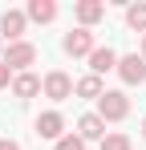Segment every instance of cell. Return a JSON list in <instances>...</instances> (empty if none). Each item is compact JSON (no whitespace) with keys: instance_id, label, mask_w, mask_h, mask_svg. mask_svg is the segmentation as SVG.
Wrapping results in <instances>:
<instances>
[{"instance_id":"1","label":"cell","mask_w":146,"mask_h":150,"mask_svg":"<svg viewBox=\"0 0 146 150\" xmlns=\"http://www.w3.org/2000/svg\"><path fill=\"white\" fill-rule=\"evenodd\" d=\"M130 114V98L122 93V89H106L101 98H97V118L101 122H122Z\"/></svg>"},{"instance_id":"2","label":"cell","mask_w":146,"mask_h":150,"mask_svg":"<svg viewBox=\"0 0 146 150\" xmlns=\"http://www.w3.org/2000/svg\"><path fill=\"white\" fill-rule=\"evenodd\" d=\"M118 77L126 85H142L146 81V61L138 53H130V57H118Z\"/></svg>"},{"instance_id":"3","label":"cell","mask_w":146,"mask_h":150,"mask_svg":"<svg viewBox=\"0 0 146 150\" xmlns=\"http://www.w3.org/2000/svg\"><path fill=\"white\" fill-rule=\"evenodd\" d=\"M45 85V98H53V101H65L73 93V81H69V73H61V69H53V73L41 81Z\"/></svg>"},{"instance_id":"4","label":"cell","mask_w":146,"mask_h":150,"mask_svg":"<svg viewBox=\"0 0 146 150\" xmlns=\"http://www.w3.org/2000/svg\"><path fill=\"white\" fill-rule=\"evenodd\" d=\"M65 53L69 57H89L94 53V33L89 28H73L69 37H65Z\"/></svg>"},{"instance_id":"5","label":"cell","mask_w":146,"mask_h":150,"mask_svg":"<svg viewBox=\"0 0 146 150\" xmlns=\"http://www.w3.org/2000/svg\"><path fill=\"white\" fill-rule=\"evenodd\" d=\"M37 61V49L28 45V41H16V45H8V53H4V65L8 69H24V65H33Z\"/></svg>"},{"instance_id":"6","label":"cell","mask_w":146,"mask_h":150,"mask_svg":"<svg viewBox=\"0 0 146 150\" xmlns=\"http://www.w3.org/2000/svg\"><path fill=\"white\" fill-rule=\"evenodd\" d=\"M24 21H28L24 12H16V8H8V12L0 16V37H8V41L16 45V41H21V33H24Z\"/></svg>"},{"instance_id":"7","label":"cell","mask_w":146,"mask_h":150,"mask_svg":"<svg viewBox=\"0 0 146 150\" xmlns=\"http://www.w3.org/2000/svg\"><path fill=\"white\" fill-rule=\"evenodd\" d=\"M61 130H65V118H61L57 110H49V114L37 118V134H41V138H53V142H57V138H61Z\"/></svg>"},{"instance_id":"8","label":"cell","mask_w":146,"mask_h":150,"mask_svg":"<svg viewBox=\"0 0 146 150\" xmlns=\"http://www.w3.org/2000/svg\"><path fill=\"white\" fill-rule=\"evenodd\" d=\"M77 138H81V142H94V138H106V122H101L97 114H85V118L77 122Z\"/></svg>"},{"instance_id":"9","label":"cell","mask_w":146,"mask_h":150,"mask_svg":"<svg viewBox=\"0 0 146 150\" xmlns=\"http://www.w3.org/2000/svg\"><path fill=\"white\" fill-rule=\"evenodd\" d=\"M89 69H94V77L118 69V53H114V49H94V53H89Z\"/></svg>"},{"instance_id":"10","label":"cell","mask_w":146,"mask_h":150,"mask_svg":"<svg viewBox=\"0 0 146 150\" xmlns=\"http://www.w3.org/2000/svg\"><path fill=\"white\" fill-rule=\"evenodd\" d=\"M101 16H106V4H101V0H81V4H77V21H81V28L97 25Z\"/></svg>"},{"instance_id":"11","label":"cell","mask_w":146,"mask_h":150,"mask_svg":"<svg viewBox=\"0 0 146 150\" xmlns=\"http://www.w3.org/2000/svg\"><path fill=\"white\" fill-rule=\"evenodd\" d=\"M12 93L21 101H28L33 93H41V77H33V73H16L12 77Z\"/></svg>"},{"instance_id":"12","label":"cell","mask_w":146,"mask_h":150,"mask_svg":"<svg viewBox=\"0 0 146 150\" xmlns=\"http://www.w3.org/2000/svg\"><path fill=\"white\" fill-rule=\"evenodd\" d=\"M28 21H37V25H49L53 16H57V4L53 0H28V12H24Z\"/></svg>"},{"instance_id":"13","label":"cell","mask_w":146,"mask_h":150,"mask_svg":"<svg viewBox=\"0 0 146 150\" xmlns=\"http://www.w3.org/2000/svg\"><path fill=\"white\" fill-rule=\"evenodd\" d=\"M73 89H77V98H94V101L106 93V89H101V77H94V73H89V77H81Z\"/></svg>"},{"instance_id":"14","label":"cell","mask_w":146,"mask_h":150,"mask_svg":"<svg viewBox=\"0 0 146 150\" xmlns=\"http://www.w3.org/2000/svg\"><path fill=\"white\" fill-rule=\"evenodd\" d=\"M126 25H130V28H138V33H146V4H142V0L126 8Z\"/></svg>"},{"instance_id":"15","label":"cell","mask_w":146,"mask_h":150,"mask_svg":"<svg viewBox=\"0 0 146 150\" xmlns=\"http://www.w3.org/2000/svg\"><path fill=\"white\" fill-rule=\"evenodd\" d=\"M101 150H130V138L126 134H106L101 138Z\"/></svg>"},{"instance_id":"16","label":"cell","mask_w":146,"mask_h":150,"mask_svg":"<svg viewBox=\"0 0 146 150\" xmlns=\"http://www.w3.org/2000/svg\"><path fill=\"white\" fill-rule=\"evenodd\" d=\"M57 150H85V142H81L77 134H61V138H57Z\"/></svg>"},{"instance_id":"17","label":"cell","mask_w":146,"mask_h":150,"mask_svg":"<svg viewBox=\"0 0 146 150\" xmlns=\"http://www.w3.org/2000/svg\"><path fill=\"white\" fill-rule=\"evenodd\" d=\"M4 85H12V69H8V65L0 61V89H4Z\"/></svg>"},{"instance_id":"18","label":"cell","mask_w":146,"mask_h":150,"mask_svg":"<svg viewBox=\"0 0 146 150\" xmlns=\"http://www.w3.org/2000/svg\"><path fill=\"white\" fill-rule=\"evenodd\" d=\"M0 150H21V146H16L12 138H0Z\"/></svg>"},{"instance_id":"19","label":"cell","mask_w":146,"mask_h":150,"mask_svg":"<svg viewBox=\"0 0 146 150\" xmlns=\"http://www.w3.org/2000/svg\"><path fill=\"white\" fill-rule=\"evenodd\" d=\"M142 61H146V37H142Z\"/></svg>"},{"instance_id":"20","label":"cell","mask_w":146,"mask_h":150,"mask_svg":"<svg viewBox=\"0 0 146 150\" xmlns=\"http://www.w3.org/2000/svg\"><path fill=\"white\" fill-rule=\"evenodd\" d=\"M142 138H146V118H142Z\"/></svg>"}]
</instances>
